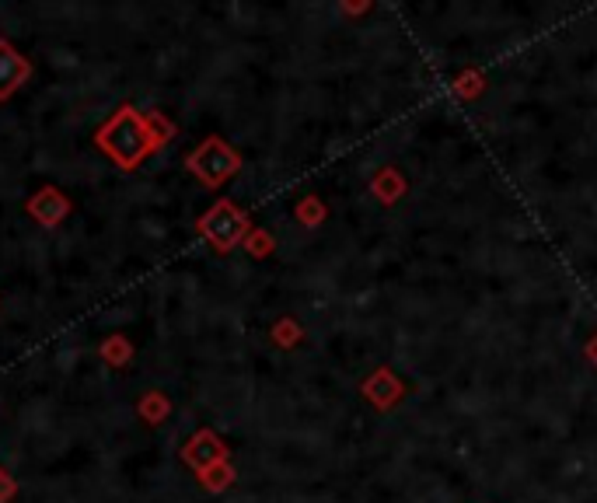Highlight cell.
Here are the masks:
<instances>
[{
  "label": "cell",
  "instance_id": "6da1fadb",
  "mask_svg": "<svg viewBox=\"0 0 597 503\" xmlns=\"http://www.w3.org/2000/svg\"><path fill=\"white\" fill-rule=\"evenodd\" d=\"M98 147L109 154L112 161H119L123 168H137L144 161V154L154 147L151 133H147L144 119L133 109H123L102 133H98Z\"/></svg>",
  "mask_w": 597,
  "mask_h": 503
},
{
  "label": "cell",
  "instance_id": "7a4b0ae2",
  "mask_svg": "<svg viewBox=\"0 0 597 503\" xmlns=\"http://www.w3.org/2000/svg\"><path fill=\"white\" fill-rule=\"evenodd\" d=\"M25 77H28V63L21 60L14 49L0 46V98L11 95V91L18 88Z\"/></svg>",
  "mask_w": 597,
  "mask_h": 503
}]
</instances>
